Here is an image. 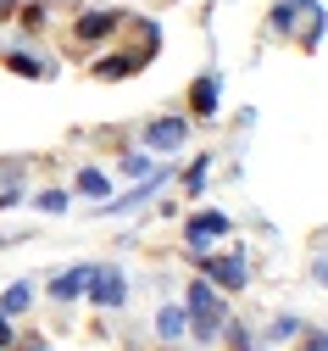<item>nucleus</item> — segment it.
<instances>
[{"mask_svg":"<svg viewBox=\"0 0 328 351\" xmlns=\"http://www.w3.org/2000/svg\"><path fill=\"white\" fill-rule=\"evenodd\" d=\"M28 306H34V279H17L6 295H0V313H6V318H23Z\"/></svg>","mask_w":328,"mask_h":351,"instance_id":"nucleus-12","label":"nucleus"},{"mask_svg":"<svg viewBox=\"0 0 328 351\" xmlns=\"http://www.w3.org/2000/svg\"><path fill=\"white\" fill-rule=\"evenodd\" d=\"M117 28H123V12H84L73 23V39L78 45H101V39H112Z\"/></svg>","mask_w":328,"mask_h":351,"instance_id":"nucleus-7","label":"nucleus"},{"mask_svg":"<svg viewBox=\"0 0 328 351\" xmlns=\"http://www.w3.org/2000/svg\"><path fill=\"white\" fill-rule=\"evenodd\" d=\"M6 346H12V318L0 313V351H6Z\"/></svg>","mask_w":328,"mask_h":351,"instance_id":"nucleus-21","label":"nucleus"},{"mask_svg":"<svg viewBox=\"0 0 328 351\" xmlns=\"http://www.w3.org/2000/svg\"><path fill=\"white\" fill-rule=\"evenodd\" d=\"M217 106H223V78L217 73H201L190 84V117H217Z\"/></svg>","mask_w":328,"mask_h":351,"instance_id":"nucleus-9","label":"nucleus"},{"mask_svg":"<svg viewBox=\"0 0 328 351\" xmlns=\"http://www.w3.org/2000/svg\"><path fill=\"white\" fill-rule=\"evenodd\" d=\"M156 335L162 340H184V335H190V313H184V301H162L156 306Z\"/></svg>","mask_w":328,"mask_h":351,"instance_id":"nucleus-11","label":"nucleus"},{"mask_svg":"<svg viewBox=\"0 0 328 351\" xmlns=\"http://www.w3.org/2000/svg\"><path fill=\"white\" fill-rule=\"evenodd\" d=\"M167 179H173V173H167V167H156L151 179H139L134 190H123V195H112V201H101V206H106V212H134V206H145V201H151V195H156Z\"/></svg>","mask_w":328,"mask_h":351,"instance_id":"nucleus-8","label":"nucleus"},{"mask_svg":"<svg viewBox=\"0 0 328 351\" xmlns=\"http://www.w3.org/2000/svg\"><path fill=\"white\" fill-rule=\"evenodd\" d=\"M234 223H228V212H217V206H206V212H190V217H184V245H190V251H212L223 234H228Z\"/></svg>","mask_w":328,"mask_h":351,"instance_id":"nucleus-4","label":"nucleus"},{"mask_svg":"<svg viewBox=\"0 0 328 351\" xmlns=\"http://www.w3.org/2000/svg\"><path fill=\"white\" fill-rule=\"evenodd\" d=\"M301 340H306V351H328V335L323 329H301Z\"/></svg>","mask_w":328,"mask_h":351,"instance_id":"nucleus-19","label":"nucleus"},{"mask_svg":"<svg viewBox=\"0 0 328 351\" xmlns=\"http://www.w3.org/2000/svg\"><path fill=\"white\" fill-rule=\"evenodd\" d=\"M117 173H128V179L139 184V179H151V173H156V156L151 151H123L117 156Z\"/></svg>","mask_w":328,"mask_h":351,"instance_id":"nucleus-13","label":"nucleus"},{"mask_svg":"<svg viewBox=\"0 0 328 351\" xmlns=\"http://www.w3.org/2000/svg\"><path fill=\"white\" fill-rule=\"evenodd\" d=\"M73 190L84 195V201H112L117 195V184H112V173H101V167H78V179H73Z\"/></svg>","mask_w":328,"mask_h":351,"instance_id":"nucleus-10","label":"nucleus"},{"mask_svg":"<svg viewBox=\"0 0 328 351\" xmlns=\"http://www.w3.org/2000/svg\"><path fill=\"white\" fill-rule=\"evenodd\" d=\"M89 285H95V262H73V268H62L51 285H45V295H51V301H84L89 295Z\"/></svg>","mask_w":328,"mask_h":351,"instance_id":"nucleus-5","label":"nucleus"},{"mask_svg":"<svg viewBox=\"0 0 328 351\" xmlns=\"http://www.w3.org/2000/svg\"><path fill=\"white\" fill-rule=\"evenodd\" d=\"M206 179H212V156H195V162H190V173H184V190L201 195V190H206Z\"/></svg>","mask_w":328,"mask_h":351,"instance_id":"nucleus-15","label":"nucleus"},{"mask_svg":"<svg viewBox=\"0 0 328 351\" xmlns=\"http://www.w3.org/2000/svg\"><path fill=\"white\" fill-rule=\"evenodd\" d=\"M6 12H12V0H0V17H6Z\"/></svg>","mask_w":328,"mask_h":351,"instance_id":"nucleus-22","label":"nucleus"},{"mask_svg":"<svg viewBox=\"0 0 328 351\" xmlns=\"http://www.w3.org/2000/svg\"><path fill=\"white\" fill-rule=\"evenodd\" d=\"M139 145H145L151 156H178L184 145H190V117H156V123H145Z\"/></svg>","mask_w":328,"mask_h":351,"instance_id":"nucleus-2","label":"nucleus"},{"mask_svg":"<svg viewBox=\"0 0 328 351\" xmlns=\"http://www.w3.org/2000/svg\"><path fill=\"white\" fill-rule=\"evenodd\" d=\"M34 206H39V212H67V190H39Z\"/></svg>","mask_w":328,"mask_h":351,"instance_id":"nucleus-17","label":"nucleus"},{"mask_svg":"<svg viewBox=\"0 0 328 351\" xmlns=\"http://www.w3.org/2000/svg\"><path fill=\"white\" fill-rule=\"evenodd\" d=\"M312 279H317V285L328 290V256H317V268H312Z\"/></svg>","mask_w":328,"mask_h":351,"instance_id":"nucleus-20","label":"nucleus"},{"mask_svg":"<svg viewBox=\"0 0 328 351\" xmlns=\"http://www.w3.org/2000/svg\"><path fill=\"white\" fill-rule=\"evenodd\" d=\"M139 62H128V56H106V62H95V73L101 78H123V73H134Z\"/></svg>","mask_w":328,"mask_h":351,"instance_id":"nucleus-16","label":"nucleus"},{"mask_svg":"<svg viewBox=\"0 0 328 351\" xmlns=\"http://www.w3.org/2000/svg\"><path fill=\"white\" fill-rule=\"evenodd\" d=\"M184 313H190V335H195L201 346H212V340H223V335L234 329L228 295H223L217 285H206V279L190 285V295H184Z\"/></svg>","mask_w":328,"mask_h":351,"instance_id":"nucleus-1","label":"nucleus"},{"mask_svg":"<svg viewBox=\"0 0 328 351\" xmlns=\"http://www.w3.org/2000/svg\"><path fill=\"white\" fill-rule=\"evenodd\" d=\"M6 67H12L17 78H45V62L28 56V51H6Z\"/></svg>","mask_w":328,"mask_h":351,"instance_id":"nucleus-14","label":"nucleus"},{"mask_svg":"<svg viewBox=\"0 0 328 351\" xmlns=\"http://www.w3.org/2000/svg\"><path fill=\"white\" fill-rule=\"evenodd\" d=\"M201 279L217 285V290L228 295V290H245V285H251V268H245V256H240V251H223V256L206 251V256H201Z\"/></svg>","mask_w":328,"mask_h":351,"instance_id":"nucleus-3","label":"nucleus"},{"mask_svg":"<svg viewBox=\"0 0 328 351\" xmlns=\"http://www.w3.org/2000/svg\"><path fill=\"white\" fill-rule=\"evenodd\" d=\"M84 301H95V306H106V313H117V306L128 301V279H123V268H101V262H95V285H89Z\"/></svg>","mask_w":328,"mask_h":351,"instance_id":"nucleus-6","label":"nucleus"},{"mask_svg":"<svg viewBox=\"0 0 328 351\" xmlns=\"http://www.w3.org/2000/svg\"><path fill=\"white\" fill-rule=\"evenodd\" d=\"M17 201H23V179H17V173H12V179L0 184V206H17Z\"/></svg>","mask_w":328,"mask_h":351,"instance_id":"nucleus-18","label":"nucleus"}]
</instances>
